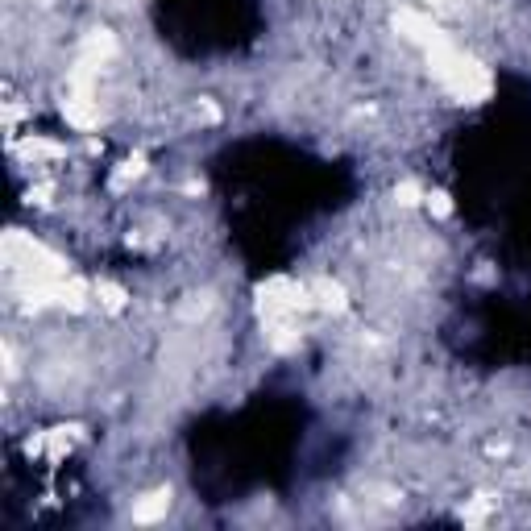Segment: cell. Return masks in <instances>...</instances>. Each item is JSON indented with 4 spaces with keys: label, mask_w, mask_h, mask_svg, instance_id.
Returning <instances> with one entry per match:
<instances>
[{
    "label": "cell",
    "mask_w": 531,
    "mask_h": 531,
    "mask_svg": "<svg viewBox=\"0 0 531 531\" xmlns=\"http://www.w3.org/2000/svg\"><path fill=\"white\" fill-rule=\"evenodd\" d=\"M21 457L25 461H46V428H34L21 436Z\"/></svg>",
    "instance_id": "cell-9"
},
{
    "label": "cell",
    "mask_w": 531,
    "mask_h": 531,
    "mask_svg": "<svg viewBox=\"0 0 531 531\" xmlns=\"http://www.w3.org/2000/svg\"><path fill=\"white\" fill-rule=\"evenodd\" d=\"M171 507H175V486L162 482V486H154V490H146V494L133 498L129 519L142 523V527H150V523H162L166 515H171Z\"/></svg>",
    "instance_id": "cell-3"
},
{
    "label": "cell",
    "mask_w": 531,
    "mask_h": 531,
    "mask_svg": "<svg viewBox=\"0 0 531 531\" xmlns=\"http://www.w3.org/2000/svg\"><path fill=\"white\" fill-rule=\"evenodd\" d=\"M424 183L419 179H399L395 187H390V200H395L399 212H415V208H424Z\"/></svg>",
    "instance_id": "cell-6"
},
{
    "label": "cell",
    "mask_w": 531,
    "mask_h": 531,
    "mask_svg": "<svg viewBox=\"0 0 531 531\" xmlns=\"http://www.w3.org/2000/svg\"><path fill=\"white\" fill-rule=\"evenodd\" d=\"M424 212L436 220V225H444V220H453V212H457L453 191H449V187H428V191H424Z\"/></svg>",
    "instance_id": "cell-7"
},
{
    "label": "cell",
    "mask_w": 531,
    "mask_h": 531,
    "mask_svg": "<svg viewBox=\"0 0 531 531\" xmlns=\"http://www.w3.org/2000/svg\"><path fill=\"white\" fill-rule=\"evenodd\" d=\"M146 175H150V154H146V150H133L129 158L117 162V171L108 175V191H113V195H125V191H133L137 183H142Z\"/></svg>",
    "instance_id": "cell-4"
},
{
    "label": "cell",
    "mask_w": 531,
    "mask_h": 531,
    "mask_svg": "<svg viewBox=\"0 0 531 531\" xmlns=\"http://www.w3.org/2000/svg\"><path fill=\"white\" fill-rule=\"evenodd\" d=\"M307 291H312V307L320 316L328 320H341L353 299H349V287L341 283V278H332V274H316V278H307Z\"/></svg>",
    "instance_id": "cell-2"
},
{
    "label": "cell",
    "mask_w": 531,
    "mask_h": 531,
    "mask_svg": "<svg viewBox=\"0 0 531 531\" xmlns=\"http://www.w3.org/2000/svg\"><path fill=\"white\" fill-rule=\"evenodd\" d=\"M191 121H200V125H220V121H225V108H220L212 96H195L191 100Z\"/></svg>",
    "instance_id": "cell-8"
},
{
    "label": "cell",
    "mask_w": 531,
    "mask_h": 531,
    "mask_svg": "<svg viewBox=\"0 0 531 531\" xmlns=\"http://www.w3.org/2000/svg\"><path fill=\"white\" fill-rule=\"evenodd\" d=\"M92 291H96V307L104 316H125L129 303H133V291L117 278H92Z\"/></svg>",
    "instance_id": "cell-5"
},
{
    "label": "cell",
    "mask_w": 531,
    "mask_h": 531,
    "mask_svg": "<svg viewBox=\"0 0 531 531\" xmlns=\"http://www.w3.org/2000/svg\"><path fill=\"white\" fill-rule=\"evenodd\" d=\"M59 117L67 121V129H75V133H100V125H104V100H100V92H79V88H67V96L59 100Z\"/></svg>",
    "instance_id": "cell-1"
}]
</instances>
